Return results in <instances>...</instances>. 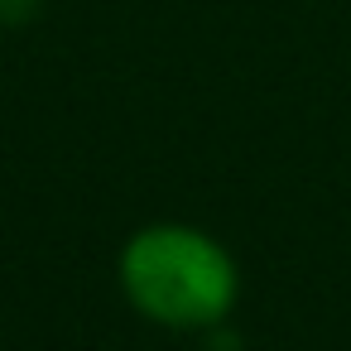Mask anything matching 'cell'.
Listing matches in <instances>:
<instances>
[{
	"instance_id": "6da1fadb",
	"label": "cell",
	"mask_w": 351,
	"mask_h": 351,
	"mask_svg": "<svg viewBox=\"0 0 351 351\" xmlns=\"http://www.w3.org/2000/svg\"><path fill=\"white\" fill-rule=\"evenodd\" d=\"M125 289L149 317L169 327H207L231 308L236 269L207 236L154 226L125 250Z\"/></svg>"
}]
</instances>
